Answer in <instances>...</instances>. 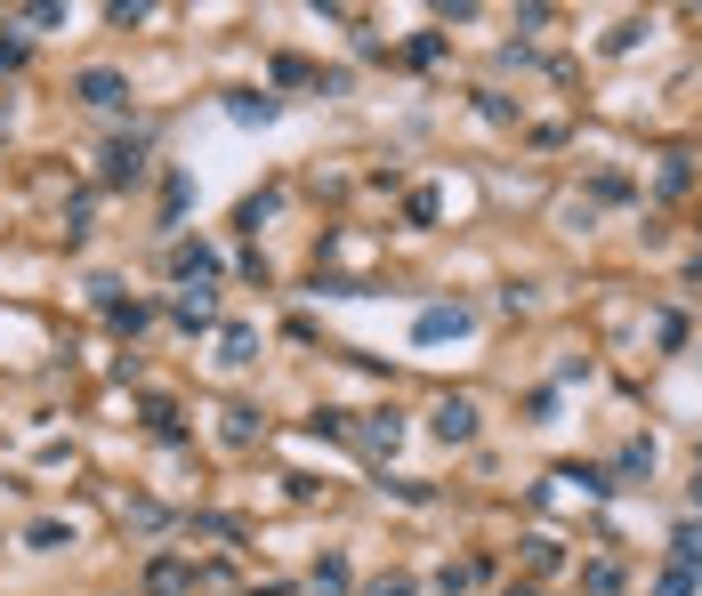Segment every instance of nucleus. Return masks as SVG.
Here are the masks:
<instances>
[{
  "label": "nucleus",
  "mask_w": 702,
  "mask_h": 596,
  "mask_svg": "<svg viewBox=\"0 0 702 596\" xmlns=\"http://www.w3.org/2000/svg\"><path fill=\"white\" fill-rule=\"evenodd\" d=\"M74 97H81V105H97V114H114V105H129V81L114 74V65H89V74L74 81Z\"/></svg>",
  "instance_id": "f03ea898"
},
{
  "label": "nucleus",
  "mask_w": 702,
  "mask_h": 596,
  "mask_svg": "<svg viewBox=\"0 0 702 596\" xmlns=\"http://www.w3.org/2000/svg\"><path fill=\"white\" fill-rule=\"evenodd\" d=\"M428 428H437V443H477V403H468V395H445L437 411H428Z\"/></svg>",
  "instance_id": "f257e3e1"
},
{
  "label": "nucleus",
  "mask_w": 702,
  "mask_h": 596,
  "mask_svg": "<svg viewBox=\"0 0 702 596\" xmlns=\"http://www.w3.org/2000/svg\"><path fill=\"white\" fill-rule=\"evenodd\" d=\"M146 146H154V137H114V146H106V186H129V178H138V169H146Z\"/></svg>",
  "instance_id": "7ed1b4c3"
},
{
  "label": "nucleus",
  "mask_w": 702,
  "mask_h": 596,
  "mask_svg": "<svg viewBox=\"0 0 702 596\" xmlns=\"http://www.w3.org/2000/svg\"><path fill=\"white\" fill-rule=\"evenodd\" d=\"M170 314H178V331H211L218 299H211V291H178V306H170Z\"/></svg>",
  "instance_id": "39448f33"
},
{
  "label": "nucleus",
  "mask_w": 702,
  "mask_h": 596,
  "mask_svg": "<svg viewBox=\"0 0 702 596\" xmlns=\"http://www.w3.org/2000/svg\"><path fill=\"white\" fill-rule=\"evenodd\" d=\"M404 443V419L396 411H372V428H363V451H396Z\"/></svg>",
  "instance_id": "423d86ee"
},
{
  "label": "nucleus",
  "mask_w": 702,
  "mask_h": 596,
  "mask_svg": "<svg viewBox=\"0 0 702 596\" xmlns=\"http://www.w3.org/2000/svg\"><path fill=\"white\" fill-rule=\"evenodd\" d=\"M460 331H468V306H428L412 323V339H460Z\"/></svg>",
  "instance_id": "20e7f679"
},
{
  "label": "nucleus",
  "mask_w": 702,
  "mask_h": 596,
  "mask_svg": "<svg viewBox=\"0 0 702 596\" xmlns=\"http://www.w3.org/2000/svg\"><path fill=\"white\" fill-rule=\"evenodd\" d=\"M694 508H702V483H694Z\"/></svg>",
  "instance_id": "ddd939ff"
},
{
  "label": "nucleus",
  "mask_w": 702,
  "mask_h": 596,
  "mask_svg": "<svg viewBox=\"0 0 702 596\" xmlns=\"http://www.w3.org/2000/svg\"><path fill=\"white\" fill-rule=\"evenodd\" d=\"M363 596H420V588H412V580H372Z\"/></svg>",
  "instance_id": "f8f14e48"
},
{
  "label": "nucleus",
  "mask_w": 702,
  "mask_h": 596,
  "mask_svg": "<svg viewBox=\"0 0 702 596\" xmlns=\"http://www.w3.org/2000/svg\"><path fill=\"white\" fill-rule=\"evenodd\" d=\"M186 580H194V573L178 565V556H154V573H146V588H154V596H178Z\"/></svg>",
  "instance_id": "0eeeda50"
},
{
  "label": "nucleus",
  "mask_w": 702,
  "mask_h": 596,
  "mask_svg": "<svg viewBox=\"0 0 702 596\" xmlns=\"http://www.w3.org/2000/svg\"><path fill=\"white\" fill-rule=\"evenodd\" d=\"M170 266H178V274H186V283H194V274H211L218 258L203 251V242H178V251H170Z\"/></svg>",
  "instance_id": "6e6552de"
},
{
  "label": "nucleus",
  "mask_w": 702,
  "mask_h": 596,
  "mask_svg": "<svg viewBox=\"0 0 702 596\" xmlns=\"http://www.w3.org/2000/svg\"><path fill=\"white\" fill-rule=\"evenodd\" d=\"M234 121H275V97H226Z\"/></svg>",
  "instance_id": "1a4fd4ad"
},
{
  "label": "nucleus",
  "mask_w": 702,
  "mask_h": 596,
  "mask_svg": "<svg viewBox=\"0 0 702 596\" xmlns=\"http://www.w3.org/2000/svg\"><path fill=\"white\" fill-rule=\"evenodd\" d=\"M525 565L533 573H557V540H525Z\"/></svg>",
  "instance_id": "9d476101"
},
{
  "label": "nucleus",
  "mask_w": 702,
  "mask_h": 596,
  "mask_svg": "<svg viewBox=\"0 0 702 596\" xmlns=\"http://www.w3.org/2000/svg\"><path fill=\"white\" fill-rule=\"evenodd\" d=\"M509 596H533V588H509Z\"/></svg>",
  "instance_id": "4468645a"
},
{
  "label": "nucleus",
  "mask_w": 702,
  "mask_h": 596,
  "mask_svg": "<svg viewBox=\"0 0 702 596\" xmlns=\"http://www.w3.org/2000/svg\"><path fill=\"white\" fill-rule=\"evenodd\" d=\"M654 596H694V573H679V565H671V573L654 580Z\"/></svg>",
  "instance_id": "9b49d317"
}]
</instances>
